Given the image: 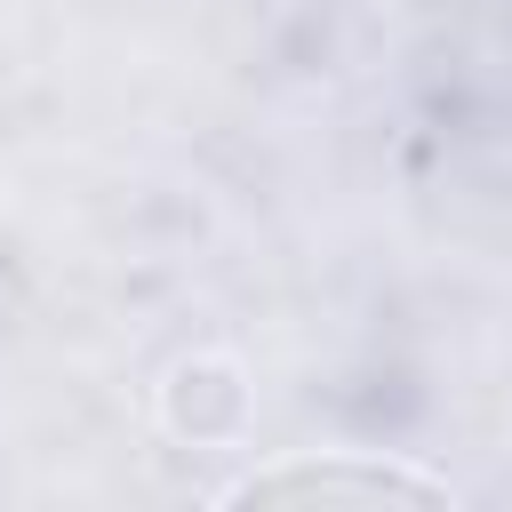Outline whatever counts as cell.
I'll return each mask as SVG.
<instances>
[{
	"instance_id": "7a4b0ae2",
	"label": "cell",
	"mask_w": 512,
	"mask_h": 512,
	"mask_svg": "<svg viewBox=\"0 0 512 512\" xmlns=\"http://www.w3.org/2000/svg\"><path fill=\"white\" fill-rule=\"evenodd\" d=\"M168 432H184V440H224V432H240L248 424V384H240V368L232 360H184L176 376H168Z\"/></svg>"
},
{
	"instance_id": "6da1fadb",
	"label": "cell",
	"mask_w": 512,
	"mask_h": 512,
	"mask_svg": "<svg viewBox=\"0 0 512 512\" xmlns=\"http://www.w3.org/2000/svg\"><path fill=\"white\" fill-rule=\"evenodd\" d=\"M448 496V480L432 472H408V464H344V456H320V464H280V472H248L232 480L224 496L232 504H272V496Z\"/></svg>"
}]
</instances>
